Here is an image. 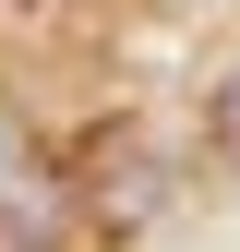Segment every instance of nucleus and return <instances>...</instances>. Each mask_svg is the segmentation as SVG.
<instances>
[{"instance_id":"obj_1","label":"nucleus","mask_w":240,"mask_h":252,"mask_svg":"<svg viewBox=\"0 0 240 252\" xmlns=\"http://www.w3.org/2000/svg\"><path fill=\"white\" fill-rule=\"evenodd\" d=\"M60 216H72L60 168L36 156V132H24V120L0 108V228H12V240H60Z\"/></svg>"},{"instance_id":"obj_2","label":"nucleus","mask_w":240,"mask_h":252,"mask_svg":"<svg viewBox=\"0 0 240 252\" xmlns=\"http://www.w3.org/2000/svg\"><path fill=\"white\" fill-rule=\"evenodd\" d=\"M216 144H228V156H240V72H228V84H216Z\"/></svg>"}]
</instances>
